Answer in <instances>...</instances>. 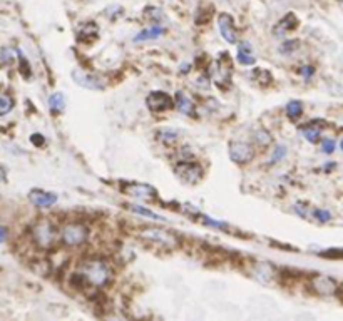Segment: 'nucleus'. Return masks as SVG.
<instances>
[{"label":"nucleus","mask_w":343,"mask_h":321,"mask_svg":"<svg viewBox=\"0 0 343 321\" xmlns=\"http://www.w3.org/2000/svg\"><path fill=\"white\" fill-rule=\"evenodd\" d=\"M8 236V231H7V228H3V226H0V244H2L3 241L7 239Z\"/></svg>","instance_id":"72a5a7b5"},{"label":"nucleus","mask_w":343,"mask_h":321,"mask_svg":"<svg viewBox=\"0 0 343 321\" xmlns=\"http://www.w3.org/2000/svg\"><path fill=\"white\" fill-rule=\"evenodd\" d=\"M92 32L97 33V25H96V23H87L85 27L80 28V32H79V40H82V42H90L92 39H96L97 35H92Z\"/></svg>","instance_id":"b1692460"},{"label":"nucleus","mask_w":343,"mask_h":321,"mask_svg":"<svg viewBox=\"0 0 343 321\" xmlns=\"http://www.w3.org/2000/svg\"><path fill=\"white\" fill-rule=\"evenodd\" d=\"M251 139H253V144L261 147V149H266L268 146L273 144V136H271L266 129H258V131H255Z\"/></svg>","instance_id":"6ab92c4d"},{"label":"nucleus","mask_w":343,"mask_h":321,"mask_svg":"<svg viewBox=\"0 0 343 321\" xmlns=\"http://www.w3.org/2000/svg\"><path fill=\"white\" fill-rule=\"evenodd\" d=\"M287 152H288L287 146H276V147H275L273 156H271L270 164H276V162L283 161V159H285V156H287Z\"/></svg>","instance_id":"a878e982"},{"label":"nucleus","mask_w":343,"mask_h":321,"mask_svg":"<svg viewBox=\"0 0 343 321\" xmlns=\"http://www.w3.org/2000/svg\"><path fill=\"white\" fill-rule=\"evenodd\" d=\"M236 59L243 65H253L256 62L255 55H253V49H251V45L248 44V42H241L240 44V47H238Z\"/></svg>","instance_id":"f3484780"},{"label":"nucleus","mask_w":343,"mask_h":321,"mask_svg":"<svg viewBox=\"0 0 343 321\" xmlns=\"http://www.w3.org/2000/svg\"><path fill=\"white\" fill-rule=\"evenodd\" d=\"M32 239L39 248L42 249H50L55 244L57 239V229L49 219H40L35 223L32 228Z\"/></svg>","instance_id":"7ed1b4c3"},{"label":"nucleus","mask_w":343,"mask_h":321,"mask_svg":"<svg viewBox=\"0 0 343 321\" xmlns=\"http://www.w3.org/2000/svg\"><path fill=\"white\" fill-rule=\"evenodd\" d=\"M126 208L132 211L134 214H139V216H144V218H149V219H154V221H164L163 216H159V214L152 213L151 209L144 208V206H139V204H126Z\"/></svg>","instance_id":"412c9836"},{"label":"nucleus","mask_w":343,"mask_h":321,"mask_svg":"<svg viewBox=\"0 0 343 321\" xmlns=\"http://www.w3.org/2000/svg\"><path fill=\"white\" fill-rule=\"evenodd\" d=\"M146 105L152 112H164L174 107V100L164 90H152L146 97Z\"/></svg>","instance_id":"6e6552de"},{"label":"nucleus","mask_w":343,"mask_h":321,"mask_svg":"<svg viewBox=\"0 0 343 321\" xmlns=\"http://www.w3.org/2000/svg\"><path fill=\"white\" fill-rule=\"evenodd\" d=\"M318 256H322V258H333V260H343V249H327V251L320 253Z\"/></svg>","instance_id":"c85d7f7f"},{"label":"nucleus","mask_w":343,"mask_h":321,"mask_svg":"<svg viewBox=\"0 0 343 321\" xmlns=\"http://www.w3.org/2000/svg\"><path fill=\"white\" fill-rule=\"evenodd\" d=\"M300 47V42L297 39H293V40H283V44L280 45V50L283 52L285 55L287 54H293V50H297Z\"/></svg>","instance_id":"bb28decb"},{"label":"nucleus","mask_w":343,"mask_h":321,"mask_svg":"<svg viewBox=\"0 0 343 321\" xmlns=\"http://www.w3.org/2000/svg\"><path fill=\"white\" fill-rule=\"evenodd\" d=\"M285 112H287V117L290 121H298L303 116V102L302 100H290L287 107H285Z\"/></svg>","instance_id":"aec40b11"},{"label":"nucleus","mask_w":343,"mask_h":321,"mask_svg":"<svg viewBox=\"0 0 343 321\" xmlns=\"http://www.w3.org/2000/svg\"><path fill=\"white\" fill-rule=\"evenodd\" d=\"M49 107H50V111L54 112V114H59V112L64 111V109H65V99H64V95H62L60 92L52 94L50 97H49Z\"/></svg>","instance_id":"5701e85b"},{"label":"nucleus","mask_w":343,"mask_h":321,"mask_svg":"<svg viewBox=\"0 0 343 321\" xmlns=\"http://www.w3.org/2000/svg\"><path fill=\"white\" fill-rule=\"evenodd\" d=\"M313 216H315L317 221L328 223L332 219V213H330V211H327V209H315V211H313Z\"/></svg>","instance_id":"cd10ccee"},{"label":"nucleus","mask_w":343,"mask_h":321,"mask_svg":"<svg viewBox=\"0 0 343 321\" xmlns=\"http://www.w3.org/2000/svg\"><path fill=\"white\" fill-rule=\"evenodd\" d=\"M295 209H297L298 211V213H300V216H307V206H303V204H295Z\"/></svg>","instance_id":"473e14b6"},{"label":"nucleus","mask_w":343,"mask_h":321,"mask_svg":"<svg viewBox=\"0 0 343 321\" xmlns=\"http://www.w3.org/2000/svg\"><path fill=\"white\" fill-rule=\"evenodd\" d=\"M300 72H302V75L305 79H310L313 74H315V69H313L312 65H303L302 69H300Z\"/></svg>","instance_id":"2f4dec72"},{"label":"nucleus","mask_w":343,"mask_h":321,"mask_svg":"<svg viewBox=\"0 0 343 321\" xmlns=\"http://www.w3.org/2000/svg\"><path fill=\"white\" fill-rule=\"evenodd\" d=\"M2 181H3V171L0 169V183H2Z\"/></svg>","instance_id":"c9c22d12"},{"label":"nucleus","mask_w":343,"mask_h":321,"mask_svg":"<svg viewBox=\"0 0 343 321\" xmlns=\"http://www.w3.org/2000/svg\"><path fill=\"white\" fill-rule=\"evenodd\" d=\"M2 62L3 64H12L13 59H15V55H13V50L12 49H3L2 50Z\"/></svg>","instance_id":"7c9ffc66"},{"label":"nucleus","mask_w":343,"mask_h":321,"mask_svg":"<svg viewBox=\"0 0 343 321\" xmlns=\"http://www.w3.org/2000/svg\"><path fill=\"white\" fill-rule=\"evenodd\" d=\"M312 288L317 295H335L337 293V281L332 280L328 276H317L315 280H312Z\"/></svg>","instance_id":"ddd939ff"},{"label":"nucleus","mask_w":343,"mask_h":321,"mask_svg":"<svg viewBox=\"0 0 343 321\" xmlns=\"http://www.w3.org/2000/svg\"><path fill=\"white\" fill-rule=\"evenodd\" d=\"M77 273L92 288H106L114 278L112 266L104 258H87L79 265Z\"/></svg>","instance_id":"f257e3e1"},{"label":"nucleus","mask_w":343,"mask_h":321,"mask_svg":"<svg viewBox=\"0 0 343 321\" xmlns=\"http://www.w3.org/2000/svg\"><path fill=\"white\" fill-rule=\"evenodd\" d=\"M211 79L216 82L220 87H226L231 82V64L228 54H223L220 59L213 64L211 67Z\"/></svg>","instance_id":"0eeeda50"},{"label":"nucleus","mask_w":343,"mask_h":321,"mask_svg":"<svg viewBox=\"0 0 343 321\" xmlns=\"http://www.w3.org/2000/svg\"><path fill=\"white\" fill-rule=\"evenodd\" d=\"M174 107L178 109L181 114H186V116H193L194 112V104L189 97H186V94L183 92H176L174 95Z\"/></svg>","instance_id":"dca6fc26"},{"label":"nucleus","mask_w":343,"mask_h":321,"mask_svg":"<svg viewBox=\"0 0 343 321\" xmlns=\"http://www.w3.org/2000/svg\"><path fill=\"white\" fill-rule=\"evenodd\" d=\"M178 131H173V129H159L158 131V141L163 142L164 146H173L178 141Z\"/></svg>","instance_id":"4be33fe9"},{"label":"nucleus","mask_w":343,"mask_h":321,"mask_svg":"<svg viewBox=\"0 0 343 321\" xmlns=\"http://www.w3.org/2000/svg\"><path fill=\"white\" fill-rule=\"evenodd\" d=\"M122 191L126 194L132 196V198H139V199H144V201H151V203H156V201L159 199L158 191H156L149 184L126 183V184H122Z\"/></svg>","instance_id":"1a4fd4ad"},{"label":"nucleus","mask_w":343,"mask_h":321,"mask_svg":"<svg viewBox=\"0 0 343 321\" xmlns=\"http://www.w3.org/2000/svg\"><path fill=\"white\" fill-rule=\"evenodd\" d=\"M72 79L77 85H80V87H84V89H89V90L106 89V80H102V77H99L96 74L82 72V70H72Z\"/></svg>","instance_id":"9d476101"},{"label":"nucleus","mask_w":343,"mask_h":321,"mask_svg":"<svg viewBox=\"0 0 343 321\" xmlns=\"http://www.w3.org/2000/svg\"><path fill=\"white\" fill-rule=\"evenodd\" d=\"M297 25H298V18H297V15H295V13H292V12H288L287 15H285V17L282 18V20H280V22L275 25L273 33H275V35H285L287 32L295 30V28H297Z\"/></svg>","instance_id":"4468645a"},{"label":"nucleus","mask_w":343,"mask_h":321,"mask_svg":"<svg viewBox=\"0 0 343 321\" xmlns=\"http://www.w3.org/2000/svg\"><path fill=\"white\" fill-rule=\"evenodd\" d=\"M230 159L236 164H248L255 159V147L250 142L245 141H231L228 147Z\"/></svg>","instance_id":"423d86ee"},{"label":"nucleus","mask_w":343,"mask_h":321,"mask_svg":"<svg viewBox=\"0 0 343 321\" xmlns=\"http://www.w3.org/2000/svg\"><path fill=\"white\" fill-rule=\"evenodd\" d=\"M174 172L183 183L186 184H198L203 177V167L196 161H179L174 164Z\"/></svg>","instance_id":"39448f33"},{"label":"nucleus","mask_w":343,"mask_h":321,"mask_svg":"<svg viewBox=\"0 0 343 321\" xmlns=\"http://www.w3.org/2000/svg\"><path fill=\"white\" fill-rule=\"evenodd\" d=\"M89 238V229L85 224L72 221L67 223L60 228V241L67 248H79L87 241Z\"/></svg>","instance_id":"f03ea898"},{"label":"nucleus","mask_w":343,"mask_h":321,"mask_svg":"<svg viewBox=\"0 0 343 321\" xmlns=\"http://www.w3.org/2000/svg\"><path fill=\"white\" fill-rule=\"evenodd\" d=\"M218 27H220V33L225 40H228L230 44H236L238 42V32L235 28V22H233V17L228 15V13H221L218 17Z\"/></svg>","instance_id":"9b49d317"},{"label":"nucleus","mask_w":343,"mask_h":321,"mask_svg":"<svg viewBox=\"0 0 343 321\" xmlns=\"http://www.w3.org/2000/svg\"><path fill=\"white\" fill-rule=\"evenodd\" d=\"M139 238L144 241L154 243L161 248H176L178 246V238L171 231H166L163 228H142L139 229Z\"/></svg>","instance_id":"20e7f679"},{"label":"nucleus","mask_w":343,"mask_h":321,"mask_svg":"<svg viewBox=\"0 0 343 321\" xmlns=\"http://www.w3.org/2000/svg\"><path fill=\"white\" fill-rule=\"evenodd\" d=\"M164 33V28L161 25H154V27H147L144 30H141L137 35L134 37V42L136 44H141V42H146V40H152V39H158L159 35H163Z\"/></svg>","instance_id":"a211bd4d"},{"label":"nucleus","mask_w":343,"mask_h":321,"mask_svg":"<svg viewBox=\"0 0 343 321\" xmlns=\"http://www.w3.org/2000/svg\"><path fill=\"white\" fill-rule=\"evenodd\" d=\"M340 149L343 151V139H342V142H340Z\"/></svg>","instance_id":"e433bc0d"},{"label":"nucleus","mask_w":343,"mask_h":321,"mask_svg":"<svg viewBox=\"0 0 343 321\" xmlns=\"http://www.w3.org/2000/svg\"><path fill=\"white\" fill-rule=\"evenodd\" d=\"M30 141L35 142V144H44V139H42V136H32Z\"/></svg>","instance_id":"f704fd0d"},{"label":"nucleus","mask_w":343,"mask_h":321,"mask_svg":"<svg viewBox=\"0 0 343 321\" xmlns=\"http://www.w3.org/2000/svg\"><path fill=\"white\" fill-rule=\"evenodd\" d=\"M13 107V100L12 97H8L5 94H0V116H5L12 111Z\"/></svg>","instance_id":"393cba45"},{"label":"nucleus","mask_w":343,"mask_h":321,"mask_svg":"<svg viewBox=\"0 0 343 321\" xmlns=\"http://www.w3.org/2000/svg\"><path fill=\"white\" fill-rule=\"evenodd\" d=\"M335 141L333 139H323L322 141V151L325 152V154H333V151H335Z\"/></svg>","instance_id":"c756f323"},{"label":"nucleus","mask_w":343,"mask_h":321,"mask_svg":"<svg viewBox=\"0 0 343 321\" xmlns=\"http://www.w3.org/2000/svg\"><path fill=\"white\" fill-rule=\"evenodd\" d=\"M28 201L37 208H50L57 203V194L44 189H32L28 193Z\"/></svg>","instance_id":"f8f14e48"},{"label":"nucleus","mask_w":343,"mask_h":321,"mask_svg":"<svg viewBox=\"0 0 343 321\" xmlns=\"http://www.w3.org/2000/svg\"><path fill=\"white\" fill-rule=\"evenodd\" d=\"M322 126L323 122H318V119H315V121H312L310 124H307V126L302 127V134L303 137L307 139L308 142H312V144H315V142L320 141V136H322Z\"/></svg>","instance_id":"2eb2a0df"},{"label":"nucleus","mask_w":343,"mask_h":321,"mask_svg":"<svg viewBox=\"0 0 343 321\" xmlns=\"http://www.w3.org/2000/svg\"><path fill=\"white\" fill-rule=\"evenodd\" d=\"M340 2H342V3H343V0H340Z\"/></svg>","instance_id":"4c0bfd02"}]
</instances>
